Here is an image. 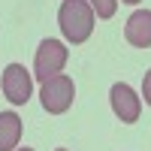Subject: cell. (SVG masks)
<instances>
[{"label":"cell","mask_w":151,"mask_h":151,"mask_svg":"<svg viewBox=\"0 0 151 151\" xmlns=\"http://www.w3.org/2000/svg\"><path fill=\"white\" fill-rule=\"evenodd\" d=\"M124 36L136 48H151V9H136L124 24Z\"/></svg>","instance_id":"8992f818"},{"label":"cell","mask_w":151,"mask_h":151,"mask_svg":"<svg viewBox=\"0 0 151 151\" xmlns=\"http://www.w3.org/2000/svg\"><path fill=\"white\" fill-rule=\"evenodd\" d=\"M121 3H139V0H121Z\"/></svg>","instance_id":"30bf717a"},{"label":"cell","mask_w":151,"mask_h":151,"mask_svg":"<svg viewBox=\"0 0 151 151\" xmlns=\"http://www.w3.org/2000/svg\"><path fill=\"white\" fill-rule=\"evenodd\" d=\"M142 97H145V103L151 106V70L145 73V79H142Z\"/></svg>","instance_id":"9c48e42d"},{"label":"cell","mask_w":151,"mask_h":151,"mask_svg":"<svg viewBox=\"0 0 151 151\" xmlns=\"http://www.w3.org/2000/svg\"><path fill=\"white\" fill-rule=\"evenodd\" d=\"M67 58H70V52H67L64 42H58V40H42L40 48H36V58H33V76H36L40 82H45L48 76H58L60 70H64Z\"/></svg>","instance_id":"3957f363"},{"label":"cell","mask_w":151,"mask_h":151,"mask_svg":"<svg viewBox=\"0 0 151 151\" xmlns=\"http://www.w3.org/2000/svg\"><path fill=\"white\" fill-rule=\"evenodd\" d=\"M109 100H112V112L124 121V124H133V121H139V112H142V100L136 97V91L130 85H112V91H109Z\"/></svg>","instance_id":"5b68a950"},{"label":"cell","mask_w":151,"mask_h":151,"mask_svg":"<svg viewBox=\"0 0 151 151\" xmlns=\"http://www.w3.org/2000/svg\"><path fill=\"white\" fill-rule=\"evenodd\" d=\"M55 151H64V148H55Z\"/></svg>","instance_id":"7c38bea8"},{"label":"cell","mask_w":151,"mask_h":151,"mask_svg":"<svg viewBox=\"0 0 151 151\" xmlns=\"http://www.w3.org/2000/svg\"><path fill=\"white\" fill-rule=\"evenodd\" d=\"M18 151H33V148H18Z\"/></svg>","instance_id":"8fae6325"},{"label":"cell","mask_w":151,"mask_h":151,"mask_svg":"<svg viewBox=\"0 0 151 151\" xmlns=\"http://www.w3.org/2000/svg\"><path fill=\"white\" fill-rule=\"evenodd\" d=\"M60 33L67 36V42L82 45L88 36L94 33V9L88 0H64V6L58 12Z\"/></svg>","instance_id":"6da1fadb"},{"label":"cell","mask_w":151,"mask_h":151,"mask_svg":"<svg viewBox=\"0 0 151 151\" xmlns=\"http://www.w3.org/2000/svg\"><path fill=\"white\" fill-rule=\"evenodd\" d=\"M88 3H91V9L97 12L100 18H112L115 9H118V0H88Z\"/></svg>","instance_id":"ba28073f"},{"label":"cell","mask_w":151,"mask_h":151,"mask_svg":"<svg viewBox=\"0 0 151 151\" xmlns=\"http://www.w3.org/2000/svg\"><path fill=\"white\" fill-rule=\"evenodd\" d=\"M42 109L52 112V115H64V112L73 106V97H76V85L70 76L58 73V76H48V79L42 82Z\"/></svg>","instance_id":"7a4b0ae2"},{"label":"cell","mask_w":151,"mask_h":151,"mask_svg":"<svg viewBox=\"0 0 151 151\" xmlns=\"http://www.w3.org/2000/svg\"><path fill=\"white\" fill-rule=\"evenodd\" d=\"M0 88L12 106H24L30 100V73L21 64H9L3 70V79H0Z\"/></svg>","instance_id":"277c9868"},{"label":"cell","mask_w":151,"mask_h":151,"mask_svg":"<svg viewBox=\"0 0 151 151\" xmlns=\"http://www.w3.org/2000/svg\"><path fill=\"white\" fill-rule=\"evenodd\" d=\"M21 142V118L15 112H0V151H15Z\"/></svg>","instance_id":"52a82bcc"}]
</instances>
